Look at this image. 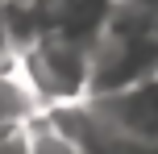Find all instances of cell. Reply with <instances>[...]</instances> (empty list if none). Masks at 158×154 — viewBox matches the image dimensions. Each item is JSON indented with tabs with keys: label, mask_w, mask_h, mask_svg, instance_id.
I'll return each mask as SVG.
<instances>
[{
	"label": "cell",
	"mask_w": 158,
	"mask_h": 154,
	"mask_svg": "<svg viewBox=\"0 0 158 154\" xmlns=\"http://www.w3.org/2000/svg\"><path fill=\"white\" fill-rule=\"evenodd\" d=\"M83 108L100 125L125 133V138L158 142V75L133 83V88L108 92V96H92V100H83Z\"/></svg>",
	"instance_id": "3"
},
{
	"label": "cell",
	"mask_w": 158,
	"mask_h": 154,
	"mask_svg": "<svg viewBox=\"0 0 158 154\" xmlns=\"http://www.w3.org/2000/svg\"><path fill=\"white\" fill-rule=\"evenodd\" d=\"M158 75V13L133 4H112L104 29L87 54V100L133 88Z\"/></svg>",
	"instance_id": "1"
},
{
	"label": "cell",
	"mask_w": 158,
	"mask_h": 154,
	"mask_svg": "<svg viewBox=\"0 0 158 154\" xmlns=\"http://www.w3.org/2000/svg\"><path fill=\"white\" fill-rule=\"evenodd\" d=\"M29 154H83L79 142H71L58 125H50L46 117H42L38 125H33V138H29Z\"/></svg>",
	"instance_id": "5"
},
{
	"label": "cell",
	"mask_w": 158,
	"mask_h": 154,
	"mask_svg": "<svg viewBox=\"0 0 158 154\" xmlns=\"http://www.w3.org/2000/svg\"><path fill=\"white\" fill-rule=\"evenodd\" d=\"M33 125H0V154H29Z\"/></svg>",
	"instance_id": "6"
},
{
	"label": "cell",
	"mask_w": 158,
	"mask_h": 154,
	"mask_svg": "<svg viewBox=\"0 0 158 154\" xmlns=\"http://www.w3.org/2000/svg\"><path fill=\"white\" fill-rule=\"evenodd\" d=\"M87 54H92L87 46H75L67 38H50V33L25 42L17 50V63H21L25 79L33 83V92L42 96L46 113L87 100Z\"/></svg>",
	"instance_id": "2"
},
{
	"label": "cell",
	"mask_w": 158,
	"mask_h": 154,
	"mask_svg": "<svg viewBox=\"0 0 158 154\" xmlns=\"http://www.w3.org/2000/svg\"><path fill=\"white\" fill-rule=\"evenodd\" d=\"M46 117V104L25 79L21 63L8 58L0 63V125H38Z\"/></svg>",
	"instance_id": "4"
},
{
	"label": "cell",
	"mask_w": 158,
	"mask_h": 154,
	"mask_svg": "<svg viewBox=\"0 0 158 154\" xmlns=\"http://www.w3.org/2000/svg\"><path fill=\"white\" fill-rule=\"evenodd\" d=\"M117 4H133V8H154V13H158V0H117Z\"/></svg>",
	"instance_id": "7"
}]
</instances>
